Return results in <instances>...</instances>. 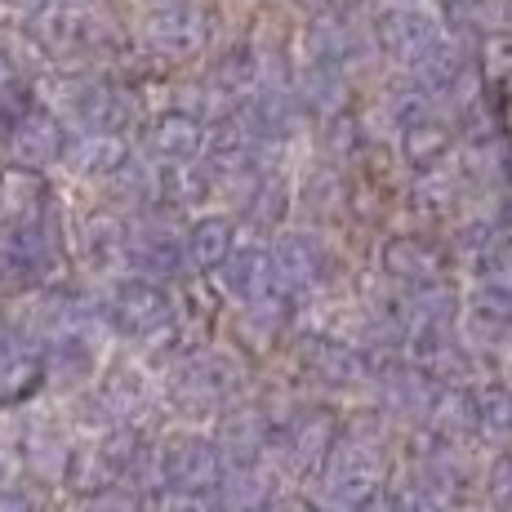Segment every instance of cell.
Instances as JSON below:
<instances>
[{"label":"cell","mask_w":512,"mask_h":512,"mask_svg":"<svg viewBox=\"0 0 512 512\" xmlns=\"http://www.w3.org/2000/svg\"><path fill=\"white\" fill-rule=\"evenodd\" d=\"M245 383V366L236 352L223 348H192L183 361L170 366V401L187 415H210L236 401Z\"/></svg>","instance_id":"obj_1"},{"label":"cell","mask_w":512,"mask_h":512,"mask_svg":"<svg viewBox=\"0 0 512 512\" xmlns=\"http://www.w3.org/2000/svg\"><path fill=\"white\" fill-rule=\"evenodd\" d=\"M103 321L121 334V339L147 343L152 334H161L174 321V299L161 281L121 277L112 285V294H107V303H103Z\"/></svg>","instance_id":"obj_2"},{"label":"cell","mask_w":512,"mask_h":512,"mask_svg":"<svg viewBox=\"0 0 512 512\" xmlns=\"http://www.w3.org/2000/svg\"><path fill=\"white\" fill-rule=\"evenodd\" d=\"M223 472V455L210 437L192 428L165 432L156 441V481L170 490H196V495H210L214 481Z\"/></svg>","instance_id":"obj_3"},{"label":"cell","mask_w":512,"mask_h":512,"mask_svg":"<svg viewBox=\"0 0 512 512\" xmlns=\"http://www.w3.org/2000/svg\"><path fill=\"white\" fill-rule=\"evenodd\" d=\"M339 432H343V419L330 406H294L277 423V432H272L268 455L290 459L299 472H321L334 441H339Z\"/></svg>","instance_id":"obj_4"},{"label":"cell","mask_w":512,"mask_h":512,"mask_svg":"<svg viewBox=\"0 0 512 512\" xmlns=\"http://www.w3.org/2000/svg\"><path fill=\"white\" fill-rule=\"evenodd\" d=\"M272 259V277L281 290H317L334 277V254L317 232H277L268 250Z\"/></svg>","instance_id":"obj_5"},{"label":"cell","mask_w":512,"mask_h":512,"mask_svg":"<svg viewBox=\"0 0 512 512\" xmlns=\"http://www.w3.org/2000/svg\"><path fill=\"white\" fill-rule=\"evenodd\" d=\"M446 245L432 241L423 232H392L388 241L379 245V268L388 281H397L401 290H419V285L446 281Z\"/></svg>","instance_id":"obj_6"},{"label":"cell","mask_w":512,"mask_h":512,"mask_svg":"<svg viewBox=\"0 0 512 512\" xmlns=\"http://www.w3.org/2000/svg\"><path fill=\"white\" fill-rule=\"evenodd\" d=\"M294 366H299L303 379H312L317 388H330V392L357 388L366 379V361H361L357 343L334 339V334H303L294 343Z\"/></svg>","instance_id":"obj_7"},{"label":"cell","mask_w":512,"mask_h":512,"mask_svg":"<svg viewBox=\"0 0 512 512\" xmlns=\"http://www.w3.org/2000/svg\"><path fill=\"white\" fill-rule=\"evenodd\" d=\"M406 361L419 374H428L437 388L472 379V352L455 339L450 326H410L406 330Z\"/></svg>","instance_id":"obj_8"},{"label":"cell","mask_w":512,"mask_h":512,"mask_svg":"<svg viewBox=\"0 0 512 512\" xmlns=\"http://www.w3.org/2000/svg\"><path fill=\"white\" fill-rule=\"evenodd\" d=\"M183 236H174L165 223H130L125 236V268L147 281H174L183 268Z\"/></svg>","instance_id":"obj_9"},{"label":"cell","mask_w":512,"mask_h":512,"mask_svg":"<svg viewBox=\"0 0 512 512\" xmlns=\"http://www.w3.org/2000/svg\"><path fill=\"white\" fill-rule=\"evenodd\" d=\"M272 432L277 428H272V415L263 406H236L223 415L214 446H219L223 464H259V459H268Z\"/></svg>","instance_id":"obj_10"},{"label":"cell","mask_w":512,"mask_h":512,"mask_svg":"<svg viewBox=\"0 0 512 512\" xmlns=\"http://www.w3.org/2000/svg\"><path fill=\"white\" fill-rule=\"evenodd\" d=\"M98 450H103L112 477L125 481V486H143V481L156 477V446L147 441L143 428H134V423L121 419V423H112V428H103Z\"/></svg>","instance_id":"obj_11"},{"label":"cell","mask_w":512,"mask_h":512,"mask_svg":"<svg viewBox=\"0 0 512 512\" xmlns=\"http://www.w3.org/2000/svg\"><path fill=\"white\" fill-rule=\"evenodd\" d=\"M41 370H45V388H81V383H90L98 370V348L85 334V326L49 339L41 348Z\"/></svg>","instance_id":"obj_12"},{"label":"cell","mask_w":512,"mask_h":512,"mask_svg":"<svg viewBox=\"0 0 512 512\" xmlns=\"http://www.w3.org/2000/svg\"><path fill=\"white\" fill-rule=\"evenodd\" d=\"M125 236H130V223H121L116 214H90L76 228V259L94 277H116L125 272Z\"/></svg>","instance_id":"obj_13"},{"label":"cell","mask_w":512,"mask_h":512,"mask_svg":"<svg viewBox=\"0 0 512 512\" xmlns=\"http://www.w3.org/2000/svg\"><path fill=\"white\" fill-rule=\"evenodd\" d=\"M214 272H219V290L228 294L232 303H254V299L277 290L272 259H268V250H259V245H250V250H236L232 245V254Z\"/></svg>","instance_id":"obj_14"},{"label":"cell","mask_w":512,"mask_h":512,"mask_svg":"<svg viewBox=\"0 0 512 512\" xmlns=\"http://www.w3.org/2000/svg\"><path fill=\"white\" fill-rule=\"evenodd\" d=\"M379 383V410L383 415H392V419H410V423H419V419H428V406H432V397H437V383L428 379V374H419L415 366H397V370H388L383 379H374Z\"/></svg>","instance_id":"obj_15"},{"label":"cell","mask_w":512,"mask_h":512,"mask_svg":"<svg viewBox=\"0 0 512 512\" xmlns=\"http://www.w3.org/2000/svg\"><path fill=\"white\" fill-rule=\"evenodd\" d=\"M285 326H290V303L272 290L254 303H241V312H236V321H232V339H236V348H245V352H268L285 334Z\"/></svg>","instance_id":"obj_16"},{"label":"cell","mask_w":512,"mask_h":512,"mask_svg":"<svg viewBox=\"0 0 512 512\" xmlns=\"http://www.w3.org/2000/svg\"><path fill=\"white\" fill-rule=\"evenodd\" d=\"M49 210V183L41 179V170H27V165H9L0 174V228H18V223H32L36 214Z\"/></svg>","instance_id":"obj_17"},{"label":"cell","mask_w":512,"mask_h":512,"mask_svg":"<svg viewBox=\"0 0 512 512\" xmlns=\"http://www.w3.org/2000/svg\"><path fill=\"white\" fill-rule=\"evenodd\" d=\"M9 156H14V165L45 170L49 161H58V156H63V130H58L49 116L27 112L23 121L9 125Z\"/></svg>","instance_id":"obj_18"},{"label":"cell","mask_w":512,"mask_h":512,"mask_svg":"<svg viewBox=\"0 0 512 512\" xmlns=\"http://www.w3.org/2000/svg\"><path fill=\"white\" fill-rule=\"evenodd\" d=\"M210 495L219 512H250L272 499V477L263 472V459L259 464H223Z\"/></svg>","instance_id":"obj_19"},{"label":"cell","mask_w":512,"mask_h":512,"mask_svg":"<svg viewBox=\"0 0 512 512\" xmlns=\"http://www.w3.org/2000/svg\"><path fill=\"white\" fill-rule=\"evenodd\" d=\"M428 423L437 437L455 441V446L468 437H481L477 401H472L468 383H446V388H437V397H432V406H428Z\"/></svg>","instance_id":"obj_20"},{"label":"cell","mask_w":512,"mask_h":512,"mask_svg":"<svg viewBox=\"0 0 512 512\" xmlns=\"http://www.w3.org/2000/svg\"><path fill=\"white\" fill-rule=\"evenodd\" d=\"M236 245V223L228 214H205V219L187 223L183 232V259L192 263L196 272H214Z\"/></svg>","instance_id":"obj_21"},{"label":"cell","mask_w":512,"mask_h":512,"mask_svg":"<svg viewBox=\"0 0 512 512\" xmlns=\"http://www.w3.org/2000/svg\"><path fill=\"white\" fill-rule=\"evenodd\" d=\"M464 321L477 339H486L499 348L504 339H512V290H499V285L481 281L477 294H472L468 308H464Z\"/></svg>","instance_id":"obj_22"},{"label":"cell","mask_w":512,"mask_h":512,"mask_svg":"<svg viewBox=\"0 0 512 512\" xmlns=\"http://www.w3.org/2000/svg\"><path fill=\"white\" fill-rule=\"evenodd\" d=\"M214 192H219V174H214V165H196L192 156L179 161V165H170L165 174H156V196L170 201L174 210H187V205L210 201Z\"/></svg>","instance_id":"obj_23"},{"label":"cell","mask_w":512,"mask_h":512,"mask_svg":"<svg viewBox=\"0 0 512 512\" xmlns=\"http://www.w3.org/2000/svg\"><path fill=\"white\" fill-rule=\"evenodd\" d=\"M98 397L107 401V410L116 419H130L152 401V379H147L143 366H112L107 379L98 383Z\"/></svg>","instance_id":"obj_24"},{"label":"cell","mask_w":512,"mask_h":512,"mask_svg":"<svg viewBox=\"0 0 512 512\" xmlns=\"http://www.w3.org/2000/svg\"><path fill=\"white\" fill-rule=\"evenodd\" d=\"M67 156V170L72 174H90V179H103V174H116L125 165V143L116 134H90V139L63 147Z\"/></svg>","instance_id":"obj_25"},{"label":"cell","mask_w":512,"mask_h":512,"mask_svg":"<svg viewBox=\"0 0 512 512\" xmlns=\"http://www.w3.org/2000/svg\"><path fill=\"white\" fill-rule=\"evenodd\" d=\"M63 481L72 495H94V490L112 486V468H107L103 450H98V441H85V446H67V459H63Z\"/></svg>","instance_id":"obj_26"},{"label":"cell","mask_w":512,"mask_h":512,"mask_svg":"<svg viewBox=\"0 0 512 512\" xmlns=\"http://www.w3.org/2000/svg\"><path fill=\"white\" fill-rule=\"evenodd\" d=\"M241 210H245V219H250V228L281 232L285 214H290V187L277 183V179H259L250 187V196L241 201Z\"/></svg>","instance_id":"obj_27"},{"label":"cell","mask_w":512,"mask_h":512,"mask_svg":"<svg viewBox=\"0 0 512 512\" xmlns=\"http://www.w3.org/2000/svg\"><path fill=\"white\" fill-rule=\"evenodd\" d=\"M45 285V272L27 259L18 245H0V303H14V299H27L32 290Z\"/></svg>","instance_id":"obj_28"},{"label":"cell","mask_w":512,"mask_h":512,"mask_svg":"<svg viewBox=\"0 0 512 512\" xmlns=\"http://www.w3.org/2000/svg\"><path fill=\"white\" fill-rule=\"evenodd\" d=\"M472 401H477L481 432L512 441V383H481L472 388Z\"/></svg>","instance_id":"obj_29"},{"label":"cell","mask_w":512,"mask_h":512,"mask_svg":"<svg viewBox=\"0 0 512 512\" xmlns=\"http://www.w3.org/2000/svg\"><path fill=\"white\" fill-rule=\"evenodd\" d=\"M152 147L165 156V161H187L201 147V130H196L192 116H165L152 130Z\"/></svg>","instance_id":"obj_30"},{"label":"cell","mask_w":512,"mask_h":512,"mask_svg":"<svg viewBox=\"0 0 512 512\" xmlns=\"http://www.w3.org/2000/svg\"><path fill=\"white\" fill-rule=\"evenodd\" d=\"M450 152V134L441 130V125H410L406 130V161L410 170H437L441 161H446Z\"/></svg>","instance_id":"obj_31"},{"label":"cell","mask_w":512,"mask_h":512,"mask_svg":"<svg viewBox=\"0 0 512 512\" xmlns=\"http://www.w3.org/2000/svg\"><path fill=\"white\" fill-rule=\"evenodd\" d=\"M85 512H143V499L125 481H112V486L85 495Z\"/></svg>","instance_id":"obj_32"},{"label":"cell","mask_w":512,"mask_h":512,"mask_svg":"<svg viewBox=\"0 0 512 512\" xmlns=\"http://www.w3.org/2000/svg\"><path fill=\"white\" fill-rule=\"evenodd\" d=\"M143 512H219L205 495H196V490H170L161 486L152 495V504H143Z\"/></svg>","instance_id":"obj_33"},{"label":"cell","mask_w":512,"mask_h":512,"mask_svg":"<svg viewBox=\"0 0 512 512\" xmlns=\"http://www.w3.org/2000/svg\"><path fill=\"white\" fill-rule=\"evenodd\" d=\"M486 499L499 512H512V450H504V455L490 464V472H486Z\"/></svg>","instance_id":"obj_34"},{"label":"cell","mask_w":512,"mask_h":512,"mask_svg":"<svg viewBox=\"0 0 512 512\" xmlns=\"http://www.w3.org/2000/svg\"><path fill=\"white\" fill-rule=\"evenodd\" d=\"M357 512H410V495H401V490L379 486V490H374V495H370Z\"/></svg>","instance_id":"obj_35"},{"label":"cell","mask_w":512,"mask_h":512,"mask_svg":"<svg viewBox=\"0 0 512 512\" xmlns=\"http://www.w3.org/2000/svg\"><path fill=\"white\" fill-rule=\"evenodd\" d=\"M0 512H41V499L23 486H5L0 490Z\"/></svg>","instance_id":"obj_36"},{"label":"cell","mask_w":512,"mask_h":512,"mask_svg":"<svg viewBox=\"0 0 512 512\" xmlns=\"http://www.w3.org/2000/svg\"><path fill=\"white\" fill-rule=\"evenodd\" d=\"M18 357H23V339L14 334V326H9V317H0V374L14 366Z\"/></svg>","instance_id":"obj_37"},{"label":"cell","mask_w":512,"mask_h":512,"mask_svg":"<svg viewBox=\"0 0 512 512\" xmlns=\"http://www.w3.org/2000/svg\"><path fill=\"white\" fill-rule=\"evenodd\" d=\"M250 512H308V504H303V499H277V495H272L268 504H259Z\"/></svg>","instance_id":"obj_38"},{"label":"cell","mask_w":512,"mask_h":512,"mask_svg":"<svg viewBox=\"0 0 512 512\" xmlns=\"http://www.w3.org/2000/svg\"><path fill=\"white\" fill-rule=\"evenodd\" d=\"M410 512H450L446 504H437V499H428V495H419V490H415V495H410Z\"/></svg>","instance_id":"obj_39"},{"label":"cell","mask_w":512,"mask_h":512,"mask_svg":"<svg viewBox=\"0 0 512 512\" xmlns=\"http://www.w3.org/2000/svg\"><path fill=\"white\" fill-rule=\"evenodd\" d=\"M308 512H348V508H334V504H317V508H308Z\"/></svg>","instance_id":"obj_40"},{"label":"cell","mask_w":512,"mask_h":512,"mask_svg":"<svg viewBox=\"0 0 512 512\" xmlns=\"http://www.w3.org/2000/svg\"><path fill=\"white\" fill-rule=\"evenodd\" d=\"M9 486V468H5V459H0V490Z\"/></svg>","instance_id":"obj_41"}]
</instances>
